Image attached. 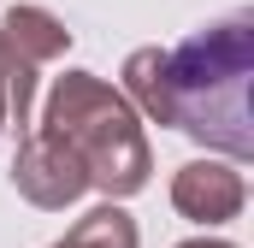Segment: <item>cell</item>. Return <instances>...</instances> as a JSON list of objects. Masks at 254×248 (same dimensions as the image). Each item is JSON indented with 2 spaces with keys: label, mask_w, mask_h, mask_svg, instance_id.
Returning <instances> with one entry per match:
<instances>
[{
  "label": "cell",
  "mask_w": 254,
  "mask_h": 248,
  "mask_svg": "<svg viewBox=\"0 0 254 248\" xmlns=\"http://www.w3.org/2000/svg\"><path fill=\"white\" fill-rule=\"evenodd\" d=\"M254 12L237 6L195 30L190 42L166 48V124L195 136L225 160H254Z\"/></svg>",
  "instance_id": "obj_1"
},
{
  "label": "cell",
  "mask_w": 254,
  "mask_h": 248,
  "mask_svg": "<svg viewBox=\"0 0 254 248\" xmlns=\"http://www.w3.org/2000/svg\"><path fill=\"white\" fill-rule=\"evenodd\" d=\"M36 130L54 136L65 154L83 166L89 189H101L107 201H125L136 189H148L154 154H148V136H142V113L125 101V89L101 83L95 71L54 77Z\"/></svg>",
  "instance_id": "obj_2"
},
{
  "label": "cell",
  "mask_w": 254,
  "mask_h": 248,
  "mask_svg": "<svg viewBox=\"0 0 254 248\" xmlns=\"http://www.w3.org/2000/svg\"><path fill=\"white\" fill-rule=\"evenodd\" d=\"M12 189H18L30 207H42V213H65L71 201L89 195V178H83V166L65 154L54 136L24 130V142H18V154H12Z\"/></svg>",
  "instance_id": "obj_3"
},
{
  "label": "cell",
  "mask_w": 254,
  "mask_h": 248,
  "mask_svg": "<svg viewBox=\"0 0 254 248\" xmlns=\"http://www.w3.org/2000/svg\"><path fill=\"white\" fill-rule=\"evenodd\" d=\"M172 207L195 225H225L249 207V178L237 160H190L172 178Z\"/></svg>",
  "instance_id": "obj_4"
},
{
  "label": "cell",
  "mask_w": 254,
  "mask_h": 248,
  "mask_svg": "<svg viewBox=\"0 0 254 248\" xmlns=\"http://www.w3.org/2000/svg\"><path fill=\"white\" fill-rule=\"evenodd\" d=\"M0 30H6V42H12L24 60L36 65V71H42L48 60H60L65 48H71V30H65L48 6H12V12L0 18Z\"/></svg>",
  "instance_id": "obj_5"
},
{
  "label": "cell",
  "mask_w": 254,
  "mask_h": 248,
  "mask_svg": "<svg viewBox=\"0 0 254 248\" xmlns=\"http://www.w3.org/2000/svg\"><path fill=\"white\" fill-rule=\"evenodd\" d=\"M136 243H142L136 237V219L119 201H101V207H89L60 243H48V248H136Z\"/></svg>",
  "instance_id": "obj_6"
},
{
  "label": "cell",
  "mask_w": 254,
  "mask_h": 248,
  "mask_svg": "<svg viewBox=\"0 0 254 248\" xmlns=\"http://www.w3.org/2000/svg\"><path fill=\"white\" fill-rule=\"evenodd\" d=\"M30 95H36V65L0 30V130H30Z\"/></svg>",
  "instance_id": "obj_7"
},
{
  "label": "cell",
  "mask_w": 254,
  "mask_h": 248,
  "mask_svg": "<svg viewBox=\"0 0 254 248\" xmlns=\"http://www.w3.org/2000/svg\"><path fill=\"white\" fill-rule=\"evenodd\" d=\"M178 248H237V243H219V237H195V243H178Z\"/></svg>",
  "instance_id": "obj_8"
}]
</instances>
